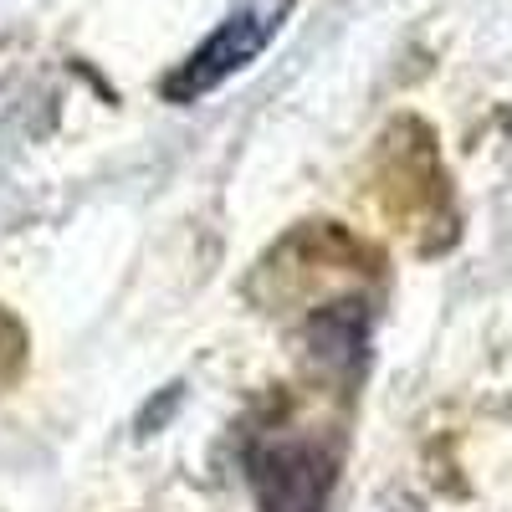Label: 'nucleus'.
Returning a JSON list of instances; mask_svg holds the SVG:
<instances>
[{
  "label": "nucleus",
  "mask_w": 512,
  "mask_h": 512,
  "mask_svg": "<svg viewBox=\"0 0 512 512\" xmlns=\"http://www.w3.org/2000/svg\"><path fill=\"white\" fill-rule=\"evenodd\" d=\"M292 6H297V0H231V11L221 16V26L164 77L159 93L169 103H200L205 93L226 88L236 72H246L256 57L272 47V36L282 31Z\"/></svg>",
  "instance_id": "obj_1"
},
{
  "label": "nucleus",
  "mask_w": 512,
  "mask_h": 512,
  "mask_svg": "<svg viewBox=\"0 0 512 512\" xmlns=\"http://www.w3.org/2000/svg\"><path fill=\"white\" fill-rule=\"evenodd\" d=\"M256 512H328L333 451L313 436H256L246 451Z\"/></svg>",
  "instance_id": "obj_2"
}]
</instances>
